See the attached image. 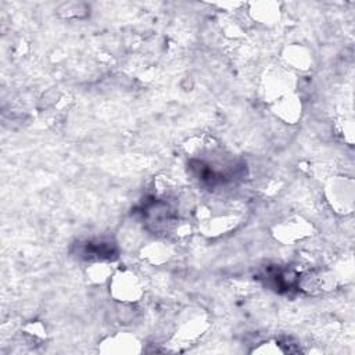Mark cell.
Instances as JSON below:
<instances>
[{
	"instance_id": "52a82bcc",
	"label": "cell",
	"mask_w": 355,
	"mask_h": 355,
	"mask_svg": "<svg viewBox=\"0 0 355 355\" xmlns=\"http://www.w3.org/2000/svg\"><path fill=\"white\" fill-rule=\"evenodd\" d=\"M145 256L153 264H161L171 257V249L164 243H151L143 250Z\"/></svg>"
},
{
	"instance_id": "277c9868",
	"label": "cell",
	"mask_w": 355,
	"mask_h": 355,
	"mask_svg": "<svg viewBox=\"0 0 355 355\" xmlns=\"http://www.w3.org/2000/svg\"><path fill=\"white\" fill-rule=\"evenodd\" d=\"M273 110L280 120L294 124L302 115V103L299 101L297 97L287 95L276 100Z\"/></svg>"
},
{
	"instance_id": "7a4b0ae2",
	"label": "cell",
	"mask_w": 355,
	"mask_h": 355,
	"mask_svg": "<svg viewBox=\"0 0 355 355\" xmlns=\"http://www.w3.org/2000/svg\"><path fill=\"white\" fill-rule=\"evenodd\" d=\"M311 230H313V226L300 218L286 221L279 226H276L275 229L276 238L284 243H291L295 241H300L303 238H307Z\"/></svg>"
},
{
	"instance_id": "3957f363",
	"label": "cell",
	"mask_w": 355,
	"mask_h": 355,
	"mask_svg": "<svg viewBox=\"0 0 355 355\" xmlns=\"http://www.w3.org/2000/svg\"><path fill=\"white\" fill-rule=\"evenodd\" d=\"M81 253L92 261H112L117 254V246L111 241H90L81 246Z\"/></svg>"
},
{
	"instance_id": "8992f818",
	"label": "cell",
	"mask_w": 355,
	"mask_h": 355,
	"mask_svg": "<svg viewBox=\"0 0 355 355\" xmlns=\"http://www.w3.org/2000/svg\"><path fill=\"white\" fill-rule=\"evenodd\" d=\"M286 58H287V63L294 66V69H300V70H307L311 63L310 53L304 47H299V46H293L287 49Z\"/></svg>"
},
{
	"instance_id": "ba28073f",
	"label": "cell",
	"mask_w": 355,
	"mask_h": 355,
	"mask_svg": "<svg viewBox=\"0 0 355 355\" xmlns=\"http://www.w3.org/2000/svg\"><path fill=\"white\" fill-rule=\"evenodd\" d=\"M111 261H97L95 262L90 269L88 271L90 279L93 282H104L106 279L111 278V273H112V269H111V265H110Z\"/></svg>"
},
{
	"instance_id": "5b68a950",
	"label": "cell",
	"mask_w": 355,
	"mask_h": 355,
	"mask_svg": "<svg viewBox=\"0 0 355 355\" xmlns=\"http://www.w3.org/2000/svg\"><path fill=\"white\" fill-rule=\"evenodd\" d=\"M139 344L135 337L130 334H115L112 337H108L106 341H103V348L101 352L110 354V352H117V354H127V352H138Z\"/></svg>"
},
{
	"instance_id": "6da1fadb",
	"label": "cell",
	"mask_w": 355,
	"mask_h": 355,
	"mask_svg": "<svg viewBox=\"0 0 355 355\" xmlns=\"http://www.w3.org/2000/svg\"><path fill=\"white\" fill-rule=\"evenodd\" d=\"M110 287L112 297L123 303H136L143 295L142 280L131 271H121L115 273Z\"/></svg>"
}]
</instances>
